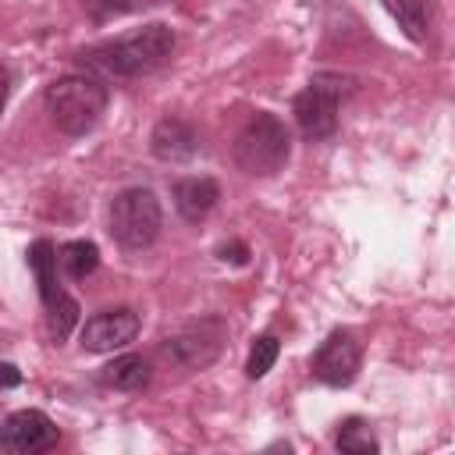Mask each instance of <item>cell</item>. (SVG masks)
<instances>
[{
    "mask_svg": "<svg viewBox=\"0 0 455 455\" xmlns=\"http://www.w3.org/2000/svg\"><path fill=\"white\" fill-rule=\"evenodd\" d=\"M171 50H174V32L160 21H153V25H142L114 43L89 50V64H96L110 75L132 78V75H146V71L160 68L171 57Z\"/></svg>",
    "mask_w": 455,
    "mask_h": 455,
    "instance_id": "1",
    "label": "cell"
},
{
    "mask_svg": "<svg viewBox=\"0 0 455 455\" xmlns=\"http://www.w3.org/2000/svg\"><path fill=\"white\" fill-rule=\"evenodd\" d=\"M46 110L64 135H85L107 110V85L85 75H64L46 89Z\"/></svg>",
    "mask_w": 455,
    "mask_h": 455,
    "instance_id": "2",
    "label": "cell"
},
{
    "mask_svg": "<svg viewBox=\"0 0 455 455\" xmlns=\"http://www.w3.org/2000/svg\"><path fill=\"white\" fill-rule=\"evenodd\" d=\"M288 153H291V135H288L284 121L267 110L252 114L235 139V160L252 178L277 174L288 164Z\"/></svg>",
    "mask_w": 455,
    "mask_h": 455,
    "instance_id": "3",
    "label": "cell"
},
{
    "mask_svg": "<svg viewBox=\"0 0 455 455\" xmlns=\"http://www.w3.org/2000/svg\"><path fill=\"white\" fill-rule=\"evenodd\" d=\"M160 199L135 185V188H124L110 199V238L121 245V249H146L156 242L160 235Z\"/></svg>",
    "mask_w": 455,
    "mask_h": 455,
    "instance_id": "4",
    "label": "cell"
},
{
    "mask_svg": "<svg viewBox=\"0 0 455 455\" xmlns=\"http://www.w3.org/2000/svg\"><path fill=\"white\" fill-rule=\"evenodd\" d=\"M28 267L36 274L39 299H43V309H46V331H50L53 341H64L71 334V327L78 323V302L60 288V281H57V252H53V245L46 238L32 242Z\"/></svg>",
    "mask_w": 455,
    "mask_h": 455,
    "instance_id": "5",
    "label": "cell"
},
{
    "mask_svg": "<svg viewBox=\"0 0 455 455\" xmlns=\"http://www.w3.org/2000/svg\"><path fill=\"white\" fill-rule=\"evenodd\" d=\"M348 92V78L341 75H316L299 96H295V124L309 142L331 139L338 128V103Z\"/></svg>",
    "mask_w": 455,
    "mask_h": 455,
    "instance_id": "6",
    "label": "cell"
},
{
    "mask_svg": "<svg viewBox=\"0 0 455 455\" xmlns=\"http://www.w3.org/2000/svg\"><path fill=\"white\" fill-rule=\"evenodd\" d=\"M224 338H228V327L220 316H199V320L185 323L174 338H167L160 352H164V359H171L181 370H203L220 355Z\"/></svg>",
    "mask_w": 455,
    "mask_h": 455,
    "instance_id": "7",
    "label": "cell"
},
{
    "mask_svg": "<svg viewBox=\"0 0 455 455\" xmlns=\"http://www.w3.org/2000/svg\"><path fill=\"white\" fill-rule=\"evenodd\" d=\"M57 437H60V430L39 409H18L0 427V448L7 455H36V451H46V448L57 444Z\"/></svg>",
    "mask_w": 455,
    "mask_h": 455,
    "instance_id": "8",
    "label": "cell"
},
{
    "mask_svg": "<svg viewBox=\"0 0 455 455\" xmlns=\"http://www.w3.org/2000/svg\"><path fill=\"white\" fill-rule=\"evenodd\" d=\"M359 363H363V352H359V341L348 334V331H331L323 338V345L316 348L309 370L316 380L331 384V387H345L355 380L359 373Z\"/></svg>",
    "mask_w": 455,
    "mask_h": 455,
    "instance_id": "9",
    "label": "cell"
},
{
    "mask_svg": "<svg viewBox=\"0 0 455 455\" xmlns=\"http://www.w3.org/2000/svg\"><path fill=\"white\" fill-rule=\"evenodd\" d=\"M142 320L135 309L128 306H117V309H103L96 316H89L82 323V348L85 352H114V348H124L128 341H135Z\"/></svg>",
    "mask_w": 455,
    "mask_h": 455,
    "instance_id": "10",
    "label": "cell"
},
{
    "mask_svg": "<svg viewBox=\"0 0 455 455\" xmlns=\"http://www.w3.org/2000/svg\"><path fill=\"white\" fill-rule=\"evenodd\" d=\"M149 149L164 164H185L199 153V135L181 117H164L149 135Z\"/></svg>",
    "mask_w": 455,
    "mask_h": 455,
    "instance_id": "11",
    "label": "cell"
},
{
    "mask_svg": "<svg viewBox=\"0 0 455 455\" xmlns=\"http://www.w3.org/2000/svg\"><path fill=\"white\" fill-rule=\"evenodd\" d=\"M217 199H220V188H217V181L213 178H181L178 185H174V206H178V213L185 217V220H203L213 206H217Z\"/></svg>",
    "mask_w": 455,
    "mask_h": 455,
    "instance_id": "12",
    "label": "cell"
},
{
    "mask_svg": "<svg viewBox=\"0 0 455 455\" xmlns=\"http://www.w3.org/2000/svg\"><path fill=\"white\" fill-rule=\"evenodd\" d=\"M100 380L114 391H142L153 380V370L142 355H117L100 370Z\"/></svg>",
    "mask_w": 455,
    "mask_h": 455,
    "instance_id": "13",
    "label": "cell"
},
{
    "mask_svg": "<svg viewBox=\"0 0 455 455\" xmlns=\"http://www.w3.org/2000/svg\"><path fill=\"white\" fill-rule=\"evenodd\" d=\"M387 7V14L398 21V28L412 39V43H423L427 32H430V7L427 0H380Z\"/></svg>",
    "mask_w": 455,
    "mask_h": 455,
    "instance_id": "14",
    "label": "cell"
},
{
    "mask_svg": "<svg viewBox=\"0 0 455 455\" xmlns=\"http://www.w3.org/2000/svg\"><path fill=\"white\" fill-rule=\"evenodd\" d=\"M334 444H338V451H348V455H373V451L380 448V444H377V434H373L370 423L359 419V416H348V419L338 427Z\"/></svg>",
    "mask_w": 455,
    "mask_h": 455,
    "instance_id": "15",
    "label": "cell"
},
{
    "mask_svg": "<svg viewBox=\"0 0 455 455\" xmlns=\"http://www.w3.org/2000/svg\"><path fill=\"white\" fill-rule=\"evenodd\" d=\"M57 263L64 267V274H68V277L82 281V277H89V274L100 267V249H96L92 242L78 238V242H68V245H60V256H57Z\"/></svg>",
    "mask_w": 455,
    "mask_h": 455,
    "instance_id": "16",
    "label": "cell"
},
{
    "mask_svg": "<svg viewBox=\"0 0 455 455\" xmlns=\"http://www.w3.org/2000/svg\"><path fill=\"white\" fill-rule=\"evenodd\" d=\"M277 352H281V341H277L274 334L256 338V341H252V348H249V359H245V377H249V380L267 377V373H270V366L277 363Z\"/></svg>",
    "mask_w": 455,
    "mask_h": 455,
    "instance_id": "17",
    "label": "cell"
},
{
    "mask_svg": "<svg viewBox=\"0 0 455 455\" xmlns=\"http://www.w3.org/2000/svg\"><path fill=\"white\" fill-rule=\"evenodd\" d=\"M82 7L89 11V18H92V21H107V18L124 14V11H128V4H124V0H82Z\"/></svg>",
    "mask_w": 455,
    "mask_h": 455,
    "instance_id": "18",
    "label": "cell"
},
{
    "mask_svg": "<svg viewBox=\"0 0 455 455\" xmlns=\"http://www.w3.org/2000/svg\"><path fill=\"white\" fill-rule=\"evenodd\" d=\"M220 259H231V263H245L249 259V249L242 242H231V245H220Z\"/></svg>",
    "mask_w": 455,
    "mask_h": 455,
    "instance_id": "19",
    "label": "cell"
},
{
    "mask_svg": "<svg viewBox=\"0 0 455 455\" xmlns=\"http://www.w3.org/2000/svg\"><path fill=\"white\" fill-rule=\"evenodd\" d=\"M21 384V373H18V366H11V363H0V387H18Z\"/></svg>",
    "mask_w": 455,
    "mask_h": 455,
    "instance_id": "20",
    "label": "cell"
},
{
    "mask_svg": "<svg viewBox=\"0 0 455 455\" xmlns=\"http://www.w3.org/2000/svg\"><path fill=\"white\" fill-rule=\"evenodd\" d=\"M7 96H11V75H7V68H0V114L7 107Z\"/></svg>",
    "mask_w": 455,
    "mask_h": 455,
    "instance_id": "21",
    "label": "cell"
}]
</instances>
